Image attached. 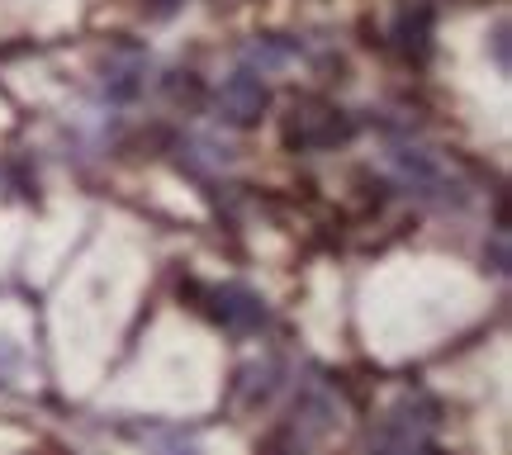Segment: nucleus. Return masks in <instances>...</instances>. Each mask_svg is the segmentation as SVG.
<instances>
[{
	"label": "nucleus",
	"instance_id": "obj_1",
	"mask_svg": "<svg viewBox=\"0 0 512 455\" xmlns=\"http://www.w3.org/2000/svg\"><path fill=\"white\" fill-rule=\"evenodd\" d=\"M347 138L351 124L342 119V110H332L323 100H294V110L285 114V143L299 152H328Z\"/></svg>",
	"mask_w": 512,
	"mask_h": 455
},
{
	"label": "nucleus",
	"instance_id": "obj_2",
	"mask_svg": "<svg viewBox=\"0 0 512 455\" xmlns=\"http://www.w3.org/2000/svg\"><path fill=\"white\" fill-rule=\"evenodd\" d=\"M266 86H261V76L256 72H238V76H228L223 81V91H219V119H228V124H256L261 119V110H266Z\"/></svg>",
	"mask_w": 512,
	"mask_h": 455
},
{
	"label": "nucleus",
	"instance_id": "obj_3",
	"mask_svg": "<svg viewBox=\"0 0 512 455\" xmlns=\"http://www.w3.org/2000/svg\"><path fill=\"white\" fill-rule=\"evenodd\" d=\"M432 432H437V408H427V418H418V413H413V399H403L399 408L384 418V432L370 441H375V446H394V451H418V446L432 441Z\"/></svg>",
	"mask_w": 512,
	"mask_h": 455
},
{
	"label": "nucleus",
	"instance_id": "obj_4",
	"mask_svg": "<svg viewBox=\"0 0 512 455\" xmlns=\"http://www.w3.org/2000/svg\"><path fill=\"white\" fill-rule=\"evenodd\" d=\"M214 318L233 332H256L266 328V304L242 285H223V290H214Z\"/></svg>",
	"mask_w": 512,
	"mask_h": 455
},
{
	"label": "nucleus",
	"instance_id": "obj_5",
	"mask_svg": "<svg viewBox=\"0 0 512 455\" xmlns=\"http://www.w3.org/2000/svg\"><path fill=\"white\" fill-rule=\"evenodd\" d=\"M494 57H498V72H508V29L494 34Z\"/></svg>",
	"mask_w": 512,
	"mask_h": 455
}]
</instances>
